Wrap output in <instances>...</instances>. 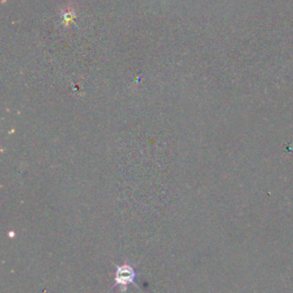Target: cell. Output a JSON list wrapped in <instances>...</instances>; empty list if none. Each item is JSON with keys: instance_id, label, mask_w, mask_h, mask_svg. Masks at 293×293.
I'll return each instance as SVG.
<instances>
[{"instance_id": "obj_1", "label": "cell", "mask_w": 293, "mask_h": 293, "mask_svg": "<svg viewBox=\"0 0 293 293\" xmlns=\"http://www.w3.org/2000/svg\"><path fill=\"white\" fill-rule=\"evenodd\" d=\"M135 277L136 273L130 263H124V265L118 266L115 275V285L112 286V289L116 286H119L121 291L125 292L129 284H134Z\"/></svg>"}]
</instances>
